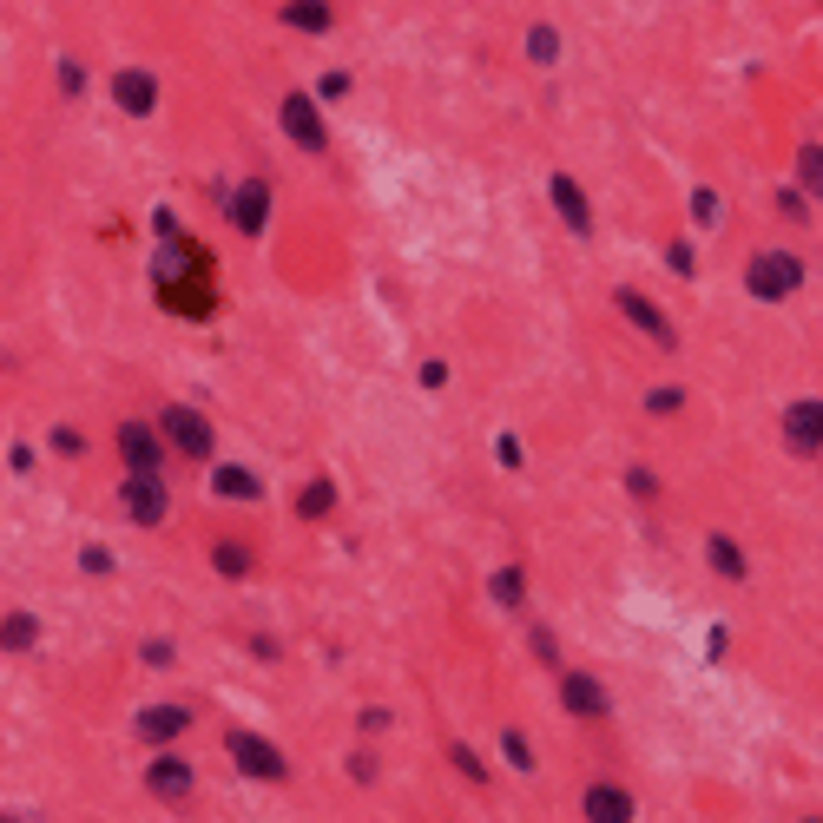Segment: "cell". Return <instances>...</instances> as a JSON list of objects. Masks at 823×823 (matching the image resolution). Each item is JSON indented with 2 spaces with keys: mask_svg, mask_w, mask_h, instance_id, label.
<instances>
[{
  "mask_svg": "<svg viewBox=\"0 0 823 823\" xmlns=\"http://www.w3.org/2000/svg\"><path fill=\"white\" fill-rule=\"evenodd\" d=\"M646 409H652V415H672V409H685V389H652V396H646Z\"/></svg>",
  "mask_w": 823,
  "mask_h": 823,
  "instance_id": "603a6c76",
  "label": "cell"
},
{
  "mask_svg": "<svg viewBox=\"0 0 823 823\" xmlns=\"http://www.w3.org/2000/svg\"><path fill=\"white\" fill-rule=\"evenodd\" d=\"M336 494H330V481H317V488H303V521H317L323 507H330Z\"/></svg>",
  "mask_w": 823,
  "mask_h": 823,
  "instance_id": "7402d4cb",
  "label": "cell"
},
{
  "mask_svg": "<svg viewBox=\"0 0 823 823\" xmlns=\"http://www.w3.org/2000/svg\"><path fill=\"white\" fill-rule=\"evenodd\" d=\"M284 126H290V139L297 145H310V152H323V126H317V112H310V99H284Z\"/></svg>",
  "mask_w": 823,
  "mask_h": 823,
  "instance_id": "4fadbf2b",
  "label": "cell"
},
{
  "mask_svg": "<svg viewBox=\"0 0 823 823\" xmlns=\"http://www.w3.org/2000/svg\"><path fill=\"white\" fill-rule=\"evenodd\" d=\"M119 507L132 514V527H159L165 521V488H159V475H132L126 488H119Z\"/></svg>",
  "mask_w": 823,
  "mask_h": 823,
  "instance_id": "3957f363",
  "label": "cell"
},
{
  "mask_svg": "<svg viewBox=\"0 0 823 823\" xmlns=\"http://www.w3.org/2000/svg\"><path fill=\"white\" fill-rule=\"evenodd\" d=\"M211 481H218V494H231V501H257V494H264V481L244 475V468H218Z\"/></svg>",
  "mask_w": 823,
  "mask_h": 823,
  "instance_id": "e0dca14e",
  "label": "cell"
},
{
  "mask_svg": "<svg viewBox=\"0 0 823 823\" xmlns=\"http://www.w3.org/2000/svg\"><path fill=\"white\" fill-rule=\"evenodd\" d=\"M560 698H567V712H580V718L613 712V698H606V685L593 679V672H567V679H560Z\"/></svg>",
  "mask_w": 823,
  "mask_h": 823,
  "instance_id": "9c48e42d",
  "label": "cell"
},
{
  "mask_svg": "<svg viewBox=\"0 0 823 823\" xmlns=\"http://www.w3.org/2000/svg\"><path fill=\"white\" fill-rule=\"evenodd\" d=\"M191 784H198V771L185 758H152V771H145V791L159 804H191Z\"/></svg>",
  "mask_w": 823,
  "mask_h": 823,
  "instance_id": "5b68a950",
  "label": "cell"
},
{
  "mask_svg": "<svg viewBox=\"0 0 823 823\" xmlns=\"http://www.w3.org/2000/svg\"><path fill=\"white\" fill-rule=\"evenodd\" d=\"M810 823H823V817H810Z\"/></svg>",
  "mask_w": 823,
  "mask_h": 823,
  "instance_id": "484cf974",
  "label": "cell"
},
{
  "mask_svg": "<svg viewBox=\"0 0 823 823\" xmlns=\"http://www.w3.org/2000/svg\"><path fill=\"white\" fill-rule=\"evenodd\" d=\"M554 205H560V218H567L573 231H586V224H593V211H586V198H580V185H573V178H554Z\"/></svg>",
  "mask_w": 823,
  "mask_h": 823,
  "instance_id": "5bb4252c",
  "label": "cell"
},
{
  "mask_svg": "<svg viewBox=\"0 0 823 823\" xmlns=\"http://www.w3.org/2000/svg\"><path fill=\"white\" fill-rule=\"evenodd\" d=\"M494 600H501V606H521V600H527L521 567H501V573H494Z\"/></svg>",
  "mask_w": 823,
  "mask_h": 823,
  "instance_id": "d6986e66",
  "label": "cell"
},
{
  "mask_svg": "<svg viewBox=\"0 0 823 823\" xmlns=\"http://www.w3.org/2000/svg\"><path fill=\"white\" fill-rule=\"evenodd\" d=\"M448 764H455V771L468 777V784H488V764H481V758H475V751H468V744H461V738L448 744Z\"/></svg>",
  "mask_w": 823,
  "mask_h": 823,
  "instance_id": "ac0fdd59",
  "label": "cell"
},
{
  "mask_svg": "<svg viewBox=\"0 0 823 823\" xmlns=\"http://www.w3.org/2000/svg\"><path fill=\"white\" fill-rule=\"evenodd\" d=\"M619 310H626V317H633L639 330H646L652 343H659V349H672V343H679V330H672V323L659 317V303H652V297H633V290H619Z\"/></svg>",
  "mask_w": 823,
  "mask_h": 823,
  "instance_id": "30bf717a",
  "label": "cell"
},
{
  "mask_svg": "<svg viewBox=\"0 0 823 823\" xmlns=\"http://www.w3.org/2000/svg\"><path fill=\"white\" fill-rule=\"evenodd\" d=\"M165 435H172L191 461H211V422L198 409H165Z\"/></svg>",
  "mask_w": 823,
  "mask_h": 823,
  "instance_id": "52a82bcc",
  "label": "cell"
},
{
  "mask_svg": "<svg viewBox=\"0 0 823 823\" xmlns=\"http://www.w3.org/2000/svg\"><path fill=\"white\" fill-rule=\"evenodd\" d=\"M119 455H126L132 475H159V468H165V442H159V428L126 422V428H119Z\"/></svg>",
  "mask_w": 823,
  "mask_h": 823,
  "instance_id": "277c9868",
  "label": "cell"
},
{
  "mask_svg": "<svg viewBox=\"0 0 823 823\" xmlns=\"http://www.w3.org/2000/svg\"><path fill=\"white\" fill-rule=\"evenodd\" d=\"M224 751H231V764H238L244 777H257V784H284L290 764L277 744H264L257 731H224Z\"/></svg>",
  "mask_w": 823,
  "mask_h": 823,
  "instance_id": "6da1fadb",
  "label": "cell"
},
{
  "mask_svg": "<svg viewBox=\"0 0 823 823\" xmlns=\"http://www.w3.org/2000/svg\"><path fill=\"white\" fill-rule=\"evenodd\" d=\"M264 211H270V198H264V185H251V191H238V231H264Z\"/></svg>",
  "mask_w": 823,
  "mask_h": 823,
  "instance_id": "2e32d148",
  "label": "cell"
},
{
  "mask_svg": "<svg viewBox=\"0 0 823 823\" xmlns=\"http://www.w3.org/2000/svg\"><path fill=\"white\" fill-rule=\"evenodd\" d=\"M0 639H7V646H33V619H27V613H14V619H7V633H0Z\"/></svg>",
  "mask_w": 823,
  "mask_h": 823,
  "instance_id": "cb8c5ba5",
  "label": "cell"
},
{
  "mask_svg": "<svg viewBox=\"0 0 823 823\" xmlns=\"http://www.w3.org/2000/svg\"><path fill=\"white\" fill-rule=\"evenodd\" d=\"M0 823H40V817H14V810H0Z\"/></svg>",
  "mask_w": 823,
  "mask_h": 823,
  "instance_id": "d4e9b609",
  "label": "cell"
},
{
  "mask_svg": "<svg viewBox=\"0 0 823 823\" xmlns=\"http://www.w3.org/2000/svg\"><path fill=\"white\" fill-rule=\"evenodd\" d=\"M185 725H191L185 705H145V712H139V738H145V744H172Z\"/></svg>",
  "mask_w": 823,
  "mask_h": 823,
  "instance_id": "8fae6325",
  "label": "cell"
},
{
  "mask_svg": "<svg viewBox=\"0 0 823 823\" xmlns=\"http://www.w3.org/2000/svg\"><path fill=\"white\" fill-rule=\"evenodd\" d=\"M751 297H764V303H777V297H791L797 284H804V264L797 257H784V251H758L751 257Z\"/></svg>",
  "mask_w": 823,
  "mask_h": 823,
  "instance_id": "7a4b0ae2",
  "label": "cell"
},
{
  "mask_svg": "<svg viewBox=\"0 0 823 823\" xmlns=\"http://www.w3.org/2000/svg\"><path fill=\"white\" fill-rule=\"evenodd\" d=\"M211 567H224V580H251V547L218 540V547H211Z\"/></svg>",
  "mask_w": 823,
  "mask_h": 823,
  "instance_id": "9a60e30c",
  "label": "cell"
},
{
  "mask_svg": "<svg viewBox=\"0 0 823 823\" xmlns=\"http://www.w3.org/2000/svg\"><path fill=\"white\" fill-rule=\"evenodd\" d=\"M580 817L586 823H633V791L626 784H586Z\"/></svg>",
  "mask_w": 823,
  "mask_h": 823,
  "instance_id": "8992f818",
  "label": "cell"
},
{
  "mask_svg": "<svg viewBox=\"0 0 823 823\" xmlns=\"http://www.w3.org/2000/svg\"><path fill=\"white\" fill-rule=\"evenodd\" d=\"M797 172H804V185L823 198V145H804V152H797Z\"/></svg>",
  "mask_w": 823,
  "mask_h": 823,
  "instance_id": "ffe728a7",
  "label": "cell"
},
{
  "mask_svg": "<svg viewBox=\"0 0 823 823\" xmlns=\"http://www.w3.org/2000/svg\"><path fill=\"white\" fill-rule=\"evenodd\" d=\"M784 442H791V455H823V402H797L784 415Z\"/></svg>",
  "mask_w": 823,
  "mask_h": 823,
  "instance_id": "ba28073f",
  "label": "cell"
},
{
  "mask_svg": "<svg viewBox=\"0 0 823 823\" xmlns=\"http://www.w3.org/2000/svg\"><path fill=\"white\" fill-rule=\"evenodd\" d=\"M705 560H712L718 580H744V573H751V560H744V547H738L731 534H712V540H705Z\"/></svg>",
  "mask_w": 823,
  "mask_h": 823,
  "instance_id": "7c38bea8",
  "label": "cell"
},
{
  "mask_svg": "<svg viewBox=\"0 0 823 823\" xmlns=\"http://www.w3.org/2000/svg\"><path fill=\"white\" fill-rule=\"evenodd\" d=\"M501 751H507V764H514V771H534V751H527L521 731H501Z\"/></svg>",
  "mask_w": 823,
  "mask_h": 823,
  "instance_id": "44dd1931",
  "label": "cell"
}]
</instances>
